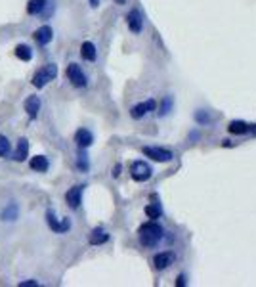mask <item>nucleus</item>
<instances>
[{"label": "nucleus", "mask_w": 256, "mask_h": 287, "mask_svg": "<svg viewBox=\"0 0 256 287\" xmlns=\"http://www.w3.org/2000/svg\"><path fill=\"white\" fill-rule=\"evenodd\" d=\"M126 23H128V29H130L132 33H142V29H144V20H142V14H140L136 8L128 12Z\"/></svg>", "instance_id": "nucleus-10"}, {"label": "nucleus", "mask_w": 256, "mask_h": 287, "mask_svg": "<svg viewBox=\"0 0 256 287\" xmlns=\"http://www.w3.org/2000/svg\"><path fill=\"white\" fill-rule=\"evenodd\" d=\"M36 285H38V283H36L34 279H31V281H22V283H20V287H36Z\"/></svg>", "instance_id": "nucleus-25"}, {"label": "nucleus", "mask_w": 256, "mask_h": 287, "mask_svg": "<svg viewBox=\"0 0 256 287\" xmlns=\"http://www.w3.org/2000/svg\"><path fill=\"white\" fill-rule=\"evenodd\" d=\"M67 79H69L71 85L76 86V88H84V86L88 85V79H86L84 71L76 64H69V67H67Z\"/></svg>", "instance_id": "nucleus-5"}, {"label": "nucleus", "mask_w": 256, "mask_h": 287, "mask_svg": "<svg viewBox=\"0 0 256 287\" xmlns=\"http://www.w3.org/2000/svg\"><path fill=\"white\" fill-rule=\"evenodd\" d=\"M146 214H148V218H151V220H157V218H160L162 211H160L159 203H155V205H148V207H146Z\"/></svg>", "instance_id": "nucleus-22"}, {"label": "nucleus", "mask_w": 256, "mask_h": 287, "mask_svg": "<svg viewBox=\"0 0 256 287\" xmlns=\"http://www.w3.org/2000/svg\"><path fill=\"white\" fill-rule=\"evenodd\" d=\"M8 153H10V140L0 134V157H4Z\"/></svg>", "instance_id": "nucleus-23"}, {"label": "nucleus", "mask_w": 256, "mask_h": 287, "mask_svg": "<svg viewBox=\"0 0 256 287\" xmlns=\"http://www.w3.org/2000/svg\"><path fill=\"white\" fill-rule=\"evenodd\" d=\"M25 111L31 119H36L38 111H40V98L38 96L31 94L27 100H25Z\"/></svg>", "instance_id": "nucleus-12"}, {"label": "nucleus", "mask_w": 256, "mask_h": 287, "mask_svg": "<svg viewBox=\"0 0 256 287\" xmlns=\"http://www.w3.org/2000/svg\"><path fill=\"white\" fill-rule=\"evenodd\" d=\"M14 54H16V58H20L22 62H31L32 60V50H31V46H27V44H18Z\"/></svg>", "instance_id": "nucleus-17"}, {"label": "nucleus", "mask_w": 256, "mask_h": 287, "mask_svg": "<svg viewBox=\"0 0 256 287\" xmlns=\"http://www.w3.org/2000/svg\"><path fill=\"white\" fill-rule=\"evenodd\" d=\"M75 142L80 149H86L94 144V136H92V132H90V130H86V128H78V130H76V134H75Z\"/></svg>", "instance_id": "nucleus-11"}, {"label": "nucleus", "mask_w": 256, "mask_h": 287, "mask_svg": "<svg viewBox=\"0 0 256 287\" xmlns=\"http://www.w3.org/2000/svg\"><path fill=\"white\" fill-rule=\"evenodd\" d=\"M155 107H157L155 100H146V102H142V104L132 107V109H130V115H132V119H142V117H146L150 111H153Z\"/></svg>", "instance_id": "nucleus-8"}, {"label": "nucleus", "mask_w": 256, "mask_h": 287, "mask_svg": "<svg viewBox=\"0 0 256 287\" xmlns=\"http://www.w3.org/2000/svg\"><path fill=\"white\" fill-rule=\"evenodd\" d=\"M82 191H84V184H78V186H73L71 190L65 193V201L71 209H78L80 203H82Z\"/></svg>", "instance_id": "nucleus-7"}, {"label": "nucleus", "mask_w": 256, "mask_h": 287, "mask_svg": "<svg viewBox=\"0 0 256 287\" xmlns=\"http://www.w3.org/2000/svg\"><path fill=\"white\" fill-rule=\"evenodd\" d=\"M142 151H144L146 157L157 161V163H168V161L174 157L172 151H168V149H164V148H155V146H146Z\"/></svg>", "instance_id": "nucleus-4"}, {"label": "nucleus", "mask_w": 256, "mask_h": 287, "mask_svg": "<svg viewBox=\"0 0 256 287\" xmlns=\"http://www.w3.org/2000/svg\"><path fill=\"white\" fill-rule=\"evenodd\" d=\"M88 2H90L92 8H98V6H100V0H88Z\"/></svg>", "instance_id": "nucleus-26"}, {"label": "nucleus", "mask_w": 256, "mask_h": 287, "mask_svg": "<svg viewBox=\"0 0 256 287\" xmlns=\"http://www.w3.org/2000/svg\"><path fill=\"white\" fill-rule=\"evenodd\" d=\"M58 77V67L54 64H48L46 67H42V69H38L36 73L32 75L31 83L34 88H44V86L48 85L50 81H54Z\"/></svg>", "instance_id": "nucleus-2"}, {"label": "nucleus", "mask_w": 256, "mask_h": 287, "mask_svg": "<svg viewBox=\"0 0 256 287\" xmlns=\"http://www.w3.org/2000/svg\"><path fill=\"white\" fill-rule=\"evenodd\" d=\"M46 222H48V226L52 228L56 234H65V232L71 228V220H69V218H64V222H60V220L56 218L52 209L46 211Z\"/></svg>", "instance_id": "nucleus-6"}, {"label": "nucleus", "mask_w": 256, "mask_h": 287, "mask_svg": "<svg viewBox=\"0 0 256 287\" xmlns=\"http://www.w3.org/2000/svg\"><path fill=\"white\" fill-rule=\"evenodd\" d=\"M34 41H36V44L38 46H46V44L52 43L54 39V29L50 27V25H42V27H38L36 31H34Z\"/></svg>", "instance_id": "nucleus-9"}, {"label": "nucleus", "mask_w": 256, "mask_h": 287, "mask_svg": "<svg viewBox=\"0 0 256 287\" xmlns=\"http://www.w3.org/2000/svg\"><path fill=\"white\" fill-rule=\"evenodd\" d=\"M80 56H82V60H86V62H96V46H94V43H90V41H86V43H82V46H80Z\"/></svg>", "instance_id": "nucleus-15"}, {"label": "nucleus", "mask_w": 256, "mask_h": 287, "mask_svg": "<svg viewBox=\"0 0 256 287\" xmlns=\"http://www.w3.org/2000/svg\"><path fill=\"white\" fill-rule=\"evenodd\" d=\"M48 167H50V163L44 155H34L31 159V169L36 172H44V170H48Z\"/></svg>", "instance_id": "nucleus-18"}, {"label": "nucleus", "mask_w": 256, "mask_h": 287, "mask_svg": "<svg viewBox=\"0 0 256 287\" xmlns=\"http://www.w3.org/2000/svg\"><path fill=\"white\" fill-rule=\"evenodd\" d=\"M18 213H20L18 205H16V203H8V207L2 211V218L10 222V220H16V218H18Z\"/></svg>", "instance_id": "nucleus-21"}, {"label": "nucleus", "mask_w": 256, "mask_h": 287, "mask_svg": "<svg viewBox=\"0 0 256 287\" xmlns=\"http://www.w3.org/2000/svg\"><path fill=\"white\" fill-rule=\"evenodd\" d=\"M184 279H186V277H184V276H180V277H178V285H184V283H186Z\"/></svg>", "instance_id": "nucleus-28"}, {"label": "nucleus", "mask_w": 256, "mask_h": 287, "mask_svg": "<svg viewBox=\"0 0 256 287\" xmlns=\"http://www.w3.org/2000/svg\"><path fill=\"white\" fill-rule=\"evenodd\" d=\"M172 260H174V255H172L170 251H162L159 255H155L153 264H155L157 270H164V268H168L172 264Z\"/></svg>", "instance_id": "nucleus-13"}, {"label": "nucleus", "mask_w": 256, "mask_h": 287, "mask_svg": "<svg viewBox=\"0 0 256 287\" xmlns=\"http://www.w3.org/2000/svg\"><path fill=\"white\" fill-rule=\"evenodd\" d=\"M151 174H153V170L146 161H134L130 167V176L136 182H148L151 178Z\"/></svg>", "instance_id": "nucleus-3"}, {"label": "nucleus", "mask_w": 256, "mask_h": 287, "mask_svg": "<svg viewBox=\"0 0 256 287\" xmlns=\"http://www.w3.org/2000/svg\"><path fill=\"white\" fill-rule=\"evenodd\" d=\"M248 125L246 123H243V121H234V123H230V127H228V130L232 132V134H246L248 132Z\"/></svg>", "instance_id": "nucleus-20"}, {"label": "nucleus", "mask_w": 256, "mask_h": 287, "mask_svg": "<svg viewBox=\"0 0 256 287\" xmlns=\"http://www.w3.org/2000/svg\"><path fill=\"white\" fill-rule=\"evenodd\" d=\"M44 8H46V0H29V4H27V12L31 16H36V14L44 12Z\"/></svg>", "instance_id": "nucleus-19"}, {"label": "nucleus", "mask_w": 256, "mask_h": 287, "mask_svg": "<svg viewBox=\"0 0 256 287\" xmlns=\"http://www.w3.org/2000/svg\"><path fill=\"white\" fill-rule=\"evenodd\" d=\"M76 167L80 170H88V155H86L84 151L78 155V163H76Z\"/></svg>", "instance_id": "nucleus-24"}, {"label": "nucleus", "mask_w": 256, "mask_h": 287, "mask_svg": "<svg viewBox=\"0 0 256 287\" xmlns=\"http://www.w3.org/2000/svg\"><path fill=\"white\" fill-rule=\"evenodd\" d=\"M118 174H120V165H117V167H115V172H113V176H118Z\"/></svg>", "instance_id": "nucleus-27"}, {"label": "nucleus", "mask_w": 256, "mask_h": 287, "mask_svg": "<svg viewBox=\"0 0 256 287\" xmlns=\"http://www.w3.org/2000/svg\"><path fill=\"white\" fill-rule=\"evenodd\" d=\"M138 234H140V241H142L144 247H155V245L162 239L164 230H162L160 224H157L155 220H151V222H146L140 226Z\"/></svg>", "instance_id": "nucleus-1"}, {"label": "nucleus", "mask_w": 256, "mask_h": 287, "mask_svg": "<svg viewBox=\"0 0 256 287\" xmlns=\"http://www.w3.org/2000/svg\"><path fill=\"white\" fill-rule=\"evenodd\" d=\"M27 153H29V140L22 138L20 142H18V146H16V151H14V157H12V159H16L18 163H22V161H25Z\"/></svg>", "instance_id": "nucleus-14"}, {"label": "nucleus", "mask_w": 256, "mask_h": 287, "mask_svg": "<svg viewBox=\"0 0 256 287\" xmlns=\"http://www.w3.org/2000/svg\"><path fill=\"white\" fill-rule=\"evenodd\" d=\"M88 241H90L92 245H104L106 241H109V234H107L104 228H96V230H92V232H90Z\"/></svg>", "instance_id": "nucleus-16"}]
</instances>
